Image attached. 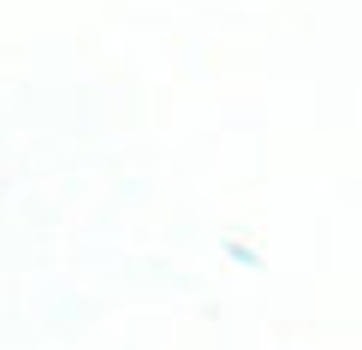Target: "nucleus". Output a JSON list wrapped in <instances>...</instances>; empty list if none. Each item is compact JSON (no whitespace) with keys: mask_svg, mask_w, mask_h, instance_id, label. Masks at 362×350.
<instances>
[]
</instances>
